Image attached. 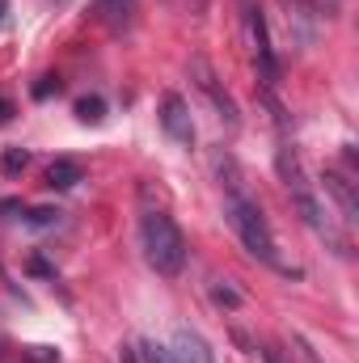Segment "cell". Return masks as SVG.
<instances>
[{"label":"cell","mask_w":359,"mask_h":363,"mask_svg":"<svg viewBox=\"0 0 359 363\" xmlns=\"http://www.w3.org/2000/svg\"><path fill=\"white\" fill-rule=\"evenodd\" d=\"M326 190L338 199V207H343V220H355L359 216V199H355V186L343 178L338 169H326Z\"/></svg>","instance_id":"cell-8"},{"label":"cell","mask_w":359,"mask_h":363,"mask_svg":"<svg viewBox=\"0 0 359 363\" xmlns=\"http://www.w3.org/2000/svg\"><path fill=\"white\" fill-rule=\"evenodd\" d=\"M220 178H224V216H228L233 233L241 237V245H245L258 262L287 271V267L279 262V250H275V237H270L267 216H263V207L250 199V190H245L241 174L233 169V161H220Z\"/></svg>","instance_id":"cell-1"},{"label":"cell","mask_w":359,"mask_h":363,"mask_svg":"<svg viewBox=\"0 0 359 363\" xmlns=\"http://www.w3.org/2000/svg\"><path fill=\"white\" fill-rule=\"evenodd\" d=\"M77 182H85V169H81L77 161H55V165L47 169V186H51V190H72Z\"/></svg>","instance_id":"cell-9"},{"label":"cell","mask_w":359,"mask_h":363,"mask_svg":"<svg viewBox=\"0 0 359 363\" xmlns=\"http://www.w3.org/2000/svg\"><path fill=\"white\" fill-rule=\"evenodd\" d=\"M190 68H194V77H199L194 85H199V89H203V93H207V97H211V106L220 110V118H224L228 127H237V101H233L228 93L220 89V81H216V72L207 68V60H194Z\"/></svg>","instance_id":"cell-4"},{"label":"cell","mask_w":359,"mask_h":363,"mask_svg":"<svg viewBox=\"0 0 359 363\" xmlns=\"http://www.w3.org/2000/svg\"><path fill=\"white\" fill-rule=\"evenodd\" d=\"M97 4H101V13H106L110 26H127V17H131V0H97Z\"/></svg>","instance_id":"cell-11"},{"label":"cell","mask_w":359,"mask_h":363,"mask_svg":"<svg viewBox=\"0 0 359 363\" xmlns=\"http://www.w3.org/2000/svg\"><path fill=\"white\" fill-rule=\"evenodd\" d=\"M170 351V363H216L211 355V347L203 342V334H194V330H174V342L165 347Z\"/></svg>","instance_id":"cell-5"},{"label":"cell","mask_w":359,"mask_h":363,"mask_svg":"<svg viewBox=\"0 0 359 363\" xmlns=\"http://www.w3.org/2000/svg\"><path fill=\"white\" fill-rule=\"evenodd\" d=\"M0 165H4V174H17V169L30 165V152H26V148H9V152L0 157Z\"/></svg>","instance_id":"cell-12"},{"label":"cell","mask_w":359,"mask_h":363,"mask_svg":"<svg viewBox=\"0 0 359 363\" xmlns=\"http://www.w3.org/2000/svg\"><path fill=\"white\" fill-rule=\"evenodd\" d=\"M51 93H60V81L55 77H43V85H34V97H51Z\"/></svg>","instance_id":"cell-15"},{"label":"cell","mask_w":359,"mask_h":363,"mask_svg":"<svg viewBox=\"0 0 359 363\" xmlns=\"http://www.w3.org/2000/svg\"><path fill=\"white\" fill-rule=\"evenodd\" d=\"M140 351H144V363H170V351H165V347H157V342H144Z\"/></svg>","instance_id":"cell-14"},{"label":"cell","mask_w":359,"mask_h":363,"mask_svg":"<svg viewBox=\"0 0 359 363\" xmlns=\"http://www.w3.org/2000/svg\"><path fill=\"white\" fill-rule=\"evenodd\" d=\"M263 359H267V363H283V359H279V351H275V347H267V351H263Z\"/></svg>","instance_id":"cell-18"},{"label":"cell","mask_w":359,"mask_h":363,"mask_svg":"<svg viewBox=\"0 0 359 363\" xmlns=\"http://www.w3.org/2000/svg\"><path fill=\"white\" fill-rule=\"evenodd\" d=\"M140 237H144V258H148L153 271L165 274V279L182 274V267H186V237H182V228L174 224V216L148 211L144 224H140Z\"/></svg>","instance_id":"cell-3"},{"label":"cell","mask_w":359,"mask_h":363,"mask_svg":"<svg viewBox=\"0 0 359 363\" xmlns=\"http://www.w3.org/2000/svg\"><path fill=\"white\" fill-rule=\"evenodd\" d=\"M9 21V0H0V26Z\"/></svg>","instance_id":"cell-19"},{"label":"cell","mask_w":359,"mask_h":363,"mask_svg":"<svg viewBox=\"0 0 359 363\" xmlns=\"http://www.w3.org/2000/svg\"><path fill=\"white\" fill-rule=\"evenodd\" d=\"M77 118H81V123H101V118H106V101H101V97H81V101H77Z\"/></svg>","instance_id":"cell-10"},{"label":"cell","mask_w":359,"mask_h":363,"mask_svg":"<svg viewBox=\"0 0 359 363\" xmlns=\"http://www.w3.org/2000/svg\"><path fill=\"white\" fill-rule=\"evenodd\" d=\"M321 4V13H338V0H317Z\"/></svg>","instance_id":"cell-17"},{"label":"cell","mask_w":359,"mask_h":363,"mask_svg":"<svg viewBox=\"0 0 359 363\" xmlns=\"http://www.w3.org/2000/svg\"><path fill=\"white\" fill-rule=\"evenodd\" d=\"M9 118H13V101H9V97H0V127H4Z\"/></svg>","instance_id":"cell-16"},{"label":"cell","mask_w":359,"mask_h":363,"mask_svg":"<svg viewBox=\"0 0 359 363\" xmlns=\"http://www.w3.org/2000/svg\"><path fill=\"white\" fill-rule=\"evenodd\" d=\"M26 220H30L34 228H47V224H55V220H60V211H51V207H34Z\"/></svg>","instance_id":"cell-13"},{"label":"cell","mask_w":359,"mask_h":363,"mask_svg":"<svg viewBox=\"0 0 359 363\" xmlns=\"http://www.w3.org/2000/svg\"><path fill=\"white\" fill-rule=\"evenodd\" d=\"M275 165H279V178H283V186H287V194H292V203H296L300 220H304V224H309L317 237H326V241H334V245L343 250V237L334 233V224H330V216H326V207H321L317 190H313V186H309V178H304V165H300V157H296L292 148H279Z\"/></svg>","instance_id":"cell-2"},{"label":"cell","mask_w":359,"mask_h":363,"mask_svg":"<svg viewBox=\"0 0 359 363\" xmlns=\"http://www.w3.org/2000/svg\"><path fill=\"white\" fill-rule=\"evenodd\" d=\"M123 363H136V355H131V351H123Z\"/></svg>","instance_id":"cell-20"},{"label":"cell","mask_w":359,"mask_h":363,"mask_svg":"<svg viewBox=\"0 0 359 363\" xmlns=\"http://www.w3.org/2000/svg\"><path fill=\"white\" fill-rule=\"evenodd\" d=\"M250 34H254V47H258V72H263V81L267 85H279V64H275V51H270L263 9H250Z\"/></svg>","instance_id":"cell-7"},{"label":"cell","mask_w":359,"mask_h":363,"mask_svg":"<svg viewBox=\"0 0 359 363\" xmlns=\"http://www.w3.org/2000/svg\"><path fill=\"white\" fill-rule=\"evenodd\" d=\"M161 127L178 140V144H190L194 140V123H190V110L178 93H165L161 97Z\"/></svg>","instance_id":"cell-6"}]
</instances>
